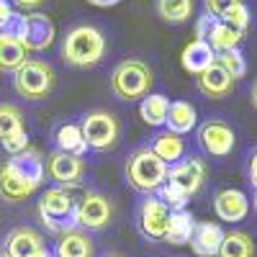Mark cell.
I'll return each mask as SVG.
<instances>
[{
  "instance_id": "ac0fdd59",
  "label": "cell",
  "mask_w": 257,
  "mask_h": 257,
  "mask_svg": "<svg viewBox=\"0 0 257 257\" xmlns=\"http://www.w3.org/2000/svg\"><path fill=\"white\" fill-rule=\"evenodd\" d=\"M34 190H36V185L29 183L24 175H18L13 167H8V165L0 167V196H3L6 201L18 203V201L29 198Z\"/></svg>"
},
{
  "instance_id": "f1b7e54d",
  "label": "cell",
  "mask_w": 257,
  "mask_h": 257,
  "mask_svg": "<svg viewBox=\"0 0 257 257\" xmlns=\"http://www.w3.org/2000/svg\"><path fill=\"white\" fill-rule=\"evenodd\" d=\"M24 128V113L13 103H0V142Z\"/></svg>"
},
{
  "instance_id": "7bdbcfd3",
  "label": "cell",
  "mask_w": 257,
  "mask_h": 257,
  "mask_svg": "<svg viewBox=\"0 0 257 257\" xmlns=\"http://www.w3.org/2000/svg\"><path fill=\"white\" fill-rule=\"evenodd\" d=\"M105 257H121V254H105Z\"/></svg>"
},
{
  "instance_id": "8d00e7d4",
  "label": "cell",
  "mask_w": 257,
  "mask_h": 257,
  "mask_svg": "<svg viewBox=\"0 0 257 257\" xmlns=\"http://www.w3.org/2000/svg\"><path fill=\"white\" fill-rule=\"evenodd\" d=\"M11 18H13V8L8 0H0V34L6 31V26L11 24Z\"/></svg>"
},
{
  "instance_id": "7a4b0ae2",
  "label": "cell",
  "mask_w": 257,
  "mask_h": 257,
  "mask_svg": "<svg viewBox=\"0 0 257 257\" xmlns=\"http://www.w3.org/2000/svg\"><path fill=\"white\" fill-rule=\"evenodd\" d=\"M167 173H170V165L162 162L152 147H139L128 155L126 162V183L132 185L137 193H147L152 196L157 193L165 183H167Z\"/></svg>"
},
{
  "instance_id": "7c38bea8",
  "label": "cell",
  "mask_w": 257,
  "mask_h": 257,
  "mask_svg": "<svg viewBox=\"0 0 257 257\" xmlns=\"http://www.w3.org/2000/svg\"><path fill=\"white\" fill-rule=\"evenodd\" d=\"M206 162L198 157H185L180 162H175L167 173V183H173L175 188H180L185 196H196L206 183Z\"/></svg>"
},
{
  "instance_id": "7402d4cb",
  "label": "cell",
  "mask_w": 257,
  "mask_h": 257,
  "mask_svg": "<svg viewBox=\"0 0 257 257\" xmlns=\"http://www.w3.org/2000/svg\"><path fill=\"white\" fill-rule=\"evenodd\" d=\"M193 229H196V219H193V213L188 208L173 211V213H170L165 242H170V244H188L190 237H193Z\"/></svg>"
},
{
  "instance_id": "9c48e42d",
  "label": "cell",
  "mask_w": 257,
  "mask_h": 257,
  "mask_svg": "<svg viewBox=\"0 0 257 257\" xmlns=\"http://www.w3.org/2000/svg\"><path fill=\"white\" fill-rule=\"evenodd\" d=\"M198 144L211 157H226V155H231L234 144H237V134H234V128L226 121L208 118L198 128Z\"/></svg>"
},
{
  "instance_id": "5b68a950",
  "label": "cell",
  "mask_w": 257,
  "mask_h": 257,
  "mask_svg": "<svg viewBox=\"0 0 257 257\" xmlns=\"http://www.w3.org/2000/svg\"><path fill=\"white\" fill-rule=\"evenodd\" d=\"M39 216L49 231H72V226L77 224V201L70 190L49 188L39 201Z\"/></svg>"
},
{
  "instance_id": "d6986e66",
  "label": "cell",
  "mask_w": 257,
  "mask_h": 257,
  "mask_svg": "<svg viewBox=\"0 0 257 257\" xmlns=\"http://www.w3.org/2000/svg\"><path fill=\"white\" fill-rule=\"evenodd\" d=\"M93 254H95L93 239L80 229L64 231L59 242L54 244V257H93Z\"/></svg>"
},
{
  "instance_id": "2e32d148",
  "label": "cell",
  "mask_w": 257,
  "mask_h": 257,
  "mask_svg": "<svg viewBox=\"0 0 257 257\" xmlns=\"http://www.w3.org/2000/svg\"><path fill=\"white\" fill-rule=\"evenodd\" d=\"M196 82H198V90H201L206 98H226V95H231V90H234L231 75L221 67L219 62H213L206 72H201Z\"/></svg>"
},
{
  "instance_id": "1f68e13d",
  "label": "cell",
  "mask_w": 257,
  "mask_h": 257,
  "mask_svg": "<svg viewBox=\"0 0 257 257\" xmlns=\"http://www.w3.org/2000/svg\"><path fill=\"white\" fill-rule=\"evenodd\" d=\"M249 18H252V13H249V8L244 6V3H237V6H231L224 16H221V21L224 24H229V26H234L237 31H247V26H249Z\"/></svg>"
},
{
  "instance_id": "ee69618b",
  "label": "cell",
  "mask_w": 257,
  "mask_h": 257,
  "mask_svg": "<svg viewBox=\"0 0 257 257\" xmlns=\"http://www.w3.org/2000/svg\"><path fill=\"white\" fill-rule=\"evenodd\" d=\"M0 257H8V254H0Z\"/></svg>"
},
{
  "instance_id": "603a6c76",
  "label": "cell",
  "mask_w": 257,
  "mask_h": 257,
  "mask_svg": "<svg viewBox=\"0 0 257 257\" xmlns=\"http://www.w3.org/2000/svg\"><path fill=\"white\" fill-rule=\"evenodd\" d=\"M26 59L29 52L16 36L0 34V72H16Z\"/></svg>"
},
{
  "instance_id": "277c9868",
  "label": "cell",
  "mask_w": 257,
  "mask_h": 257,
  "mask_svg": "<svg viewBox=\"0 0 257 257\" xmlns=\"http://www.w3.org/2000/svg\"><path fill=\"white\" fill-rule=\"evenodd\" d=\"M8 36H16L21 44L26 47V52H44L54 44V24L52 18L44 16V13H29V16H18L13 13L11 24L6 26Z\"/></svg>"
},
{
  "instance_id": "e575fe53",
  "label": "cell",
  "mask_w": 257,
  "mask_h": 257,
  "mask_svg": "<svg viewBox=\"0 0 257 257\" xmlns=\"http://www.w3.org/2000/svg\"><path fill=\"white\" fill-rule=\"evenodd\" d=\"M216 21H219V18H213V16H208V13L198 16V21H196V39H203V41H206Z\"/></svg>"
},
{
  "instance_id": "44dd1931",
  "label": "cell",
  "mask_w": 257,
  "mask_h": 257,
  "mask_svg": "<svg viewBox=\"0 0 257 257\" xmlns=\"http://www.w3.org/2000/svg\"><path fill=\"white\" fill-rule=\"evenodd\" d=\"M198 123V113L196 108L188 103V100H175V103H170V111H167V121L165 126L170 128V132H175V134H188L193 132Z\"/></svg>"
},
{
  "instance_id": "d4e9b609",
  "label": "cell",
  "mask_w": 257,
  "mask_h": 257,
  "mask_svg": "<svg viewBox=\"0 0 257 257\" xmlns=\"http://www.w3.org/2000/svg\"><path fill=\"white\" fill-rule=\"evenodd\" d=\"M167 111H170V100L162 93H149L147 98H142L139 113H142L144 123H149V126H165Z\"/></svg>"
},
{
  "instance_id": "8fae6325",
  "label": "cell",
  "mask_w": 257,
  "mask_h": 257,
  "mask_svg": "<svg viewBox=\"0 0 257 257\" xmlns=\"http://www.w3.org/2000/svg\"><path fill=\"white\" fill-rule=\"evenodd\" d=\"M170 211L157 196H147L139 203V213H137V221L139 229L147 239H165L167 234V224H170Z\"/></svg>"
},
{
  "instance_id": "4316f807",
  "label": "cell",
  "mask_w": 257,
  "mask_h": 257,
  "mask_svg": "<svg viewBox=\"0 0 257 257\" xmlns=\"http://www.w3.org/2000/svg\"><path fill=\"white\" fill-rule=\"evenodd\" d=\"M155 8L157 16L167 24H185V21H190L196 6H193V0H157Z\"/></svg>"
},
{
  "instance_id": "8992f818",
  "label": "cell",
  "mask_w": 257,
  "mask_h": 257,
  "mask_svg": "<svg viewBox=\"0 0 257 257\" xmlns=\"http://www.w3.org/2000/svg\"><path fill=\"white\" fill-rule=\"evenodd\" d=\"M57 82L54 67L44 59H26L13 72V88L21 98L26 100H41L47 98Z\"/></svg>"
},
{
  "instance_id": "cb8c5ba5",
  "label": "cell",
  "mask_w": 257,
  "mask_h": 257,
  "mask_svg": "<svg viewBox=\"0 0 257 257\" xmlns=\"http://www.w3.org/2000/svg\"><path fill=\"white\" fill-rule=\"evenodd\" d=\"M242 39H244V34L242 31H237L234 26H229V24H224V21L219 18L216 24H213V29H211V34H208V44H211V49L213 52H229V49H239V44H242Z\"/></svg>"
},
{
  "instance_id": "52a82bcc",
  "label": "cell",
  "mask_w": 257,
  "mask_h": 257,
  "mask_svg": "<svg viewBox=\"0 0 257 257\" xmlns=\"http://www.w3.org/2000/svg\"><path fill=\"white\" fill-rule=\"evenodd\" d=\"M80 132H82V139L88 144V149H95V152H108L113 149L121 139V123L118 118L105 111V108H95V111H88L82 118H80Z\"/></svg>"
},
{
  "instance_id": "60d3db41",
  "label": "cell",
  "mask_w": 257,
  "mask_h": 257,
  "mask_svg": "<svg viewBox=\"0 0 257 257\" xmlns=\"http://www.w3.org/2000/svg\"><path fill=\"white\" fill-rule=\"evenodd\" d=\"M36 257H54V252H49V249H41Z\"/></svg>"
},
{
  "instance_id": "ffe728a7",
  "label": "cell",
  "mask_w": 257,
  "mask_h": 257,
  "mask_svg": "<svg viewBox=\"0 0 257 257\" xmlns=\"http://www.w3.org/2000/svg\"><path fill=\"white\" fill-rule=\"evenodd\" d=\"M152 152H155L162 162H167L170 167H173V165L180 162L183 155H185V139H183L180 134H175V132H170V128H165V132H160V134L152 139Z\"/></svg>"
},
{
  "instance_id": "ab89813d",
  "label": "cell",
  "mask_w": 257,
  "mask_h": 257,
  "mask_svg": "<svg viewBox=\"0 0 257 257\" xmlns=\"http://www.w3.org/2000/svg\"><path fill=\"white\" fill-rule=\"evenodd\" d=\"M249 100H252V105L257 108V82H254V88H252V98H249Z\"/></svg>"
},
{
  "instance_id": "5bb4252c",
  "label": "cell",
  "mask_w": 257,
  "mask_h": 257,
  "mask_svg": "<svg viewBox=\"0 0 257 257\" xmlns=\"http://www.w3.org/2000/svg\"><path fill=\"white\" fill-rule=\"evenodd\" d=\"M41 249H47L44 237L31 226H18L6 237V254L8 257H36Z\"/></svg>"
},
{
  "instance_id": "d590c367",
  "label": "cell",
  "mask_w": 257,
  "mask_h": 257,
  "mask_svg": "<svg viewBox=\"0 0 257 257\" xmlns=\"http://www.w3.org/2000/svg\"><path fill=\"white\" fill-rule=\"evenodd\" d=\"M247 178H249V183H252L254 190H257V147L247 155Z\"/></svg>"
},
{
  "instance_id": "ba28073f",
  "label": "cell",
  "mask_w": 257,
  "mask_h": 257,
  "mask_svg": "<svg viewBox=\"0 0 257 257\" xmlns=\"http://www.w3.org/2000/svg\"><path fill=\"white\" fill-rule=\"evenodd\" d=\"M113 219V203L108 196H103L98 190L82 193V198L77 201V226L82 229H103L108 226Z\"/></svg>"
},
{
  "instance_id": "9a60e30c",
  "label": "cell",
  "mask_w": 257,
  "mask_h": 257,
  "mask_svg": "<svg viewBox=\"0 0 257 257\" xmlns=\"http://www.w3.org/2000/svg\"><path fill=\"white\" fill-rule=\"evenodd\" d=\"M221 242H224V231H221L219 224L196 221V229H193V237H190L188 244L198 257H216Z\"/></svg>"
},
{
  "instance_id": "f35d334b",
  "label": "cell",
  "mask_w": 257,
  "mask_h": 257,
  "mask_svg": "<svg viewBox=\"0 0 257 257\" xmlns=\"http://www.w3.org/2000/svg\"><path fill=\"white\" fill-rule=\"evenodd\" d=\"M90 6H98V8H113V6H118L121 0H88Z\"/></svg>"
},
{
  "instance_id": "e0dca14e",
  "label": "cell",
  "mask_w": 257,
  "mask_h": 257,
  "mask_svg": "<svg viewBox=\"0 0 257 257\" xmlns=\"http://www.w3.org/2000/svg\"><path fill=\"white\" fill-rule=\"evenodd\" d=\"M213 62H216V52H213L211 44H208V41H203V39H193L190 44H185V49H183V54H180L183 70L190 72V75L206 72Z\"/></svg>"
},
{
  "instance_id": "4dcf8cb0",
  "label": "cell",
  "mask_w": 257,
  "mask_h": 257,
  "mask_svg": "<svg viewBox=\"0 0 257 257\" xmlns=\"http://www.w3.org/2000/svg\"><path fill=\"white\" fill-rule=\"evenodd\" d=\"M157 198H160L170 211H183V208L188 206V196H185L180 188H175L173 183H165V185L157 190Z\"/></svg>"
},
{
  "instance_id": "30bf717a",
  "label": "cell",
  "mask_w": 257,
  "mask_h": 257,
  "mask_svg": "<svg viewBox=\"0 0 257 257\" xmlns=\"http://www.w3.org/2000/svg\"><path fill=\"white\" fill-rule=\"evenodd\" d=\"M47 175L57 185L75 188L85 178V160L80 155H70V152H62V149H54L47 160Z\"/></svg>"
},
{
  "instance_id": "836d02e7",
  "label": "cell",
  "mask_w": 257,
  "mask_h": 257,
  "mask_svg": "<svg viewBox=\"0 0 257 257\" xmlns=\"http://www.w3.org/2000/svg\"><path fill=\"white\" fill-rule=\"evenodd\" d=\"M237 3H244V0H203V8H206V13H208V16L221 18L231 6H237Z\"/></svg>"
},
{
  "instance_id": "83f0119b",
  "label": "cell",
  "mask_w": 257,
  "mask_h": 257,
  "mask_svg": "<svg viewBox=\"0 0 257 257\" xmlns=\"http://www.w3.org/2000/svg\"><path fill=\"white\" fill-rule=\"evenodd\" d=\"M57 149H62V152H70V155H85V149H88V144H85L82 139V132L77 123H62L57 128Z\"/></svg>"
},
{
  "instance_id": "6da1fadb",
  "label": "cell",
  "mask_w": 257,
  "mask_h": 257,
  "mask_svg": "<svg viewBox=\"0 0 257 257\" xmlns=\"http://www.w3.org/2000/svg\"><path fill=\"white\" fill-rule=\"evenodd\" d=\"M105 57V36L90 24L72 26L62 39V59L72 67H95Z\"/></svg>"
},
{
  "instance_id": "484cf974",
  "label": "cell",
  "mask_w": 257,
  "mask_h": 257,
  "mask_svg": "<svg viewBox=\"0 0 257 257\" xmlns=\"http://www.w3.org/2000/svg\"><path fill=\"white\" fill-rule=\"evenodd\" d=\"M216 257H254V242L247 231H226Z\"/></svg>"
},
{
  "instance_id": "d6a6232c",
  "label": "cell",
  "mask_w": 257,
  "mask_h": 257,
  "mask_svg": "<svg viewBox=\"0 0 257 257\" xmlns=\"http://www.w3.org/2000/svg\"><path fill=\"white\" fill-rule=\"evenodd\" d=\"M0 147H3L11 157H13V155H21V152H26V149H29V134H26V128H21V132H16L13 137L3 139V142H0Z\"/></svg>"
},
{
  "instance_id": "3957f363",
  "label": "cell",
  "mask_w": 257,
  "mask_h": 257,
  "mask_svg": "<svg viewBox=\"0 0 257 257\" xmlns=\"http://www.w3.org/2000/svg\"><path fill=\"white\" fill-rule=\"evenodd\" d=\"M152 82L155 77L149 64H144L142 59H121L108 77V88L118 100H139L149 95Z\"/></svg>"
},
{
  "instance_id": "74e56055",
  "label": "cell",
  "mask_w": 257,
  "mask_h": 257,
  "mask_svg": "<svg viewBox=\"0 0 257 257\" xmlns=\"http://www.w3.org/2000/svg\"><path fill=\"white\" fill-rule=\"evenodd\" d=\"M16 8H24V11H36L47 3V0H11Z\"/></svg>"
},
{
  "instance_id": "4fadbf2b",
  "label": "cell",
  "mask_w": 257,
  "mask_h": 257,
  "mask_svg": "<svg viewBox=\"0 0 257 257\" xmlns=\"http://www.w3.org/2000/svg\"><path fill=\"white\" fill-rule=\"evenodd\" d=\"M213 211H216V216L221 221H229V224L244 221L249 213V198L247 193L237 188H224L213 196Z\"/></svg>"
},
{
  "instance_id": "b9f144b4",
  "label": "cell",
  "mask_w": 257,
  "mask_h": 257,
  "mask_svg": "<svg viewBox=\"0 0 257 257\" xmlns=\"http://www.w3.org/2000/svg\"><path fill=\"white\" fill-rule=\"evenodd\" d=\"M252 206H254V213H257V190H254V198H252Z\"/></svg>"
},
{
  "instance_id": "f546056e",
  "label": "cell",
  "mask_w": 257,
  "mask_h": 257,
  "mask_svg": "<svg viewBox=\"0 0 257 257\" xmlns=\"http://www.w3.org/2000/svg\"><path fill=\"white\" fill-rule=\"evenodd\" d=\"M216 62L231 75V80H239V77L247 75V59H244V54H242L239 49L219 52V54H216Z\"/></svg>"
}]
</instances>
